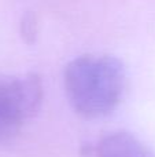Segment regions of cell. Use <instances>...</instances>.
<instances>
[{
    "instance_id": "obj_1",
    "label": "cell",
    "mask_w": 155,
    "mask_h": 157,
    "mask_svg": "<svg viewBox=\"0 0 155 157\" xmlns=\"http://www.w3.org/2000/svg\"><path fill=\"white\" fill-rule=\"evenodd\" d=\"M63 84L71 108L84 119H100L117 109L126 86L122 62L113 55H81L66 65Z\"/></svg>"
},
{
    "instance_id": "obj_2",
    "label": "cell",
    "mask_w": 155,
    "mask_h": 157,
    "mask_svg": "<svg viewBox=\"0 0 155 157\" xmlns=\"http://www.w3.org/2000/svg\"><path fill=\"white\" fill-rule=\"evenodd\" d=\"M95 157H155L135 135L125 131L107 134L95 146Z\"/></svg>"
},
{
    "instance_id": "obj_3",
    "label": "cell",
    "mask_w": 155,
    "mask_h": 157,
    "mask_svg": "<svg viewBox=\"0 0 155 157\" xmlns=\"http://www.w3.org/2000/svg\"><path fill=\"white\" fill-rule=\"evenodd\" d=\"M21 125V123L15 117H13V114L0 101V141H7L16 135Z\"/></svg>"
},
{
    "instance_id": "obj_4",
    "label": "cell",
    "mask_w": 155,
    "mask_h": 157,
    "mask_svg": "<svg viewBox=\"0 0 155 157\" xmlns=\"http://www.w3.org/2000/svg\"><path fill=\"white\" fill-rule=\"evenodd\" d=\"M19 33L25 40V43L32 44L36 41L38 35V22L34 14L26 13L22 17L21 24H19Z\"/></svg>"
}]
</instances>
